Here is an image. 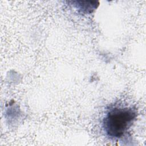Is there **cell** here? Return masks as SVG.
I'll list each match as a JSON object with an SVG mask.
<instances>
[{"label":"cell","mask_w":146,"mask_h":146,"mask_svg":"<svg viewBox=\"0 0 146 146\" xmlns=\"http://www.w3.org/2000/svg\"><path fill=\"white\" fill-rule=\"evenodd\" d=\"M137 116L132 107H114L110 109L103 121L104 131L111 139H119L124 135Z\"/></svg>","instance_id":"cell-1"}]
</instances>
